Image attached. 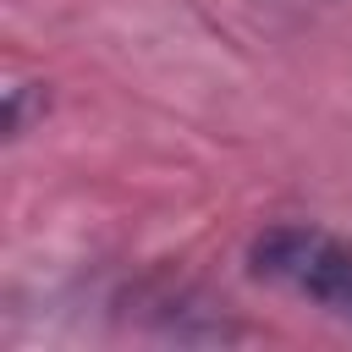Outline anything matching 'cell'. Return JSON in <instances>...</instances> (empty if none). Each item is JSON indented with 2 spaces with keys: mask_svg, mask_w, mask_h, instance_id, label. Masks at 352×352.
Wrapping results in <instances>:
<instances>
[{
  "mask_svg": "<svg viewBox=\"0 0 352 352\" xmlns=\"http://www.w3.org/2000/svg\"><path fill=\"white\" fill-rule=\"evenodd\" d=\"M248 264L258 280H270V286L314 302L319 314L352 324V242H341L319 226L286 220V226H270L253 236Z\"/></svg>",
  "mask_w": 352,
  "mask_h": 352,
  "instance_id": "cell-1",
  "label": "cell"
}]
</instances>
